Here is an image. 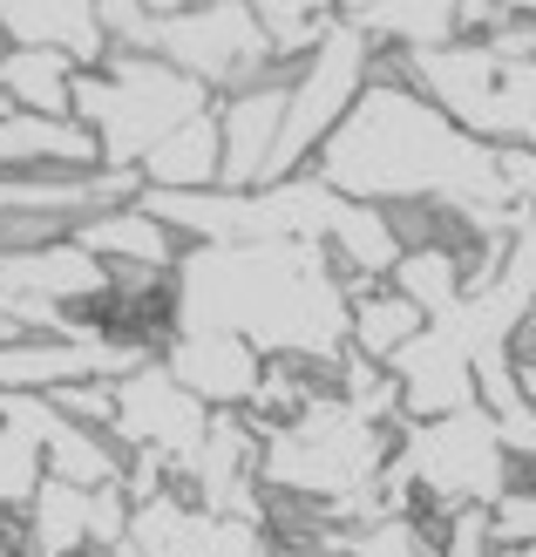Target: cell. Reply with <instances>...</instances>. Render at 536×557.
Returning a JSON list of instances; mask_svg holds the SVG:
<instances>
[{
    "label": "cell",
    "mask_w": 536,
    "mask_h": 557,
    "mask_svg": "<svg viewBox=\"0 0 536 557\" xmlns=\"http://www.w3.org/2000/svg\"><path fill=\"white\" fill-rule=\"evenodd\" d=\"M313 177L326 190H340V198H353V205L435 211L448 225H462L469 245L536 232V211L510 205L496 150L475 144L462 123H448L428 96L408 89V82H366L353 116L333 129V144L320 150Z\"/></svg>",
    "instance_id": "1"
},
{
    "label": "cell",
    "mask_w": 536,
    "mask_h": 557,
    "mask_svg": "<svg viewBox=\"0 0 536 557\" xmlns=\"http://www.w3.org/2000/svg\"><path fill=\"white\" fill-rule=\"evenodd\" d=\"M171 333H238L265 360L340 374L353 354L347 272L326 245H190L171 278Z\"/></svg>",
    "instance_id": "2"
},
{
    "label": "cell",
    "mask_w": 536,
    "mask_h": 557,
    "mask_svg": "<svg viewBox=\"0 0 536 557\" xmlns=\"http://www.w3.org/2000/svg\"><path fill=\"white\" fill-rule=\"evenodd\" d=\"M251 429L265 442V462H259L265 496L306 504L320 523H347V531L387 517L381 476H387L394 449H401V429H381L366 414H353L333 387L292 422H278V429L251 422Z\"/></svg>",
    "instance_id": "3"
},
{
    "label": "cell",
    "mask_w": 536,
    "mask_h": 557,
    "mask_svg": "<svg viewBox=\"0 0 536 557\" xmlns=\"http://www.w3.org/2000/svg\"><path fill=\"white\" fill-rule=\"evenodd\" d=\"M102 27L116 48L157 54L177 75L204 82L217 102L278 75L265 27L245 0H204V8H184V0H102Z\"/></svg>",
    "instance_id": "4"
},
{
    "label": "cell",
    "mask_w": 536,
    "mask_h": 557,
    "mask_svg": "<svg viewBox=\"0 0 536 557\" xmlns=\"http://www.w3.org/2000/svg\"><path fill=\"white\" fill-rule=\"evenodd\" d=\"M523 469L502 442V422L489 408H462V414H441V422L401 429V449L381 476V504L387 517H448L469 504L496 510V496Z\"/></svg>",
    "instance_id": "5"
},
{
    "label": "cell",
    "mask_w": 536,
    "mask_h": 557,
    "mask_svg": "<svg viewBox=\"0 0 536 557\" xmlns=\"http://www.w3.org/2000/svg\"><path fill=\"white\" fill-rule=\"evenodd\" d=\"M374 82H408L448 123L489 150H536V62H510L489 41H456L428 54H374Z\"/></svg>",
    "instance_id": "6"
},
{
    "label": "cell",
    "mask_w": 536,
    "mask_h": 557,
    "mask_svg": "<svg viewBox=\"0 0 536 557\" xmlns=\"http://www.w3.org/2000/svg\"><path fill=\"white\" fill-rule=\"evenodd\" d=\"M217 96L204 82L177 75L157 54H129L116 48L102 69L75 75V123L102 144V171H136L163 136H177L184 123L211 116Z\"/></svg>",
    "instance_id": "7"
},
{
    "label": "cell",
    "mask_w": 536,
    "mask_h": 557,
    "mask_svg": "<svg viewBox=\"0 0 536 557\" xmlns=\"http://www.w3.org/2000/svg\"><path fill=\"white\" fill-rule=\"evenodd\" d=\"M374 82V41L353 35L340 21L333 35L320 41V54L292 75V109H286V136H278V157H272V177L265 184H292L320 163V150L333 144V129L353 116V102L366 96Z\"/></svg>",
    "instance_id": "8"
},
{
    "label": "cell",
    "mask_w": 536,
    "mask_h": 557,
    "mask_svg": "<svg viewBox=\"0 0 536 557\" xmlns=\"http://www.w3.org/2000/svg\"><path fill=\"white\" fill-rule=\"evenodd\" d=\"M204 429H211V408L197 401L163 360H150V368L116 381V435L109 442H116L123 456L157 449V456H171L184 469L197 449H204Z\"/></svg>",
    "instance_id": "9"
},
{
    "label": "cell",
    "mask_w": 536,
    "mask_h": 557,
    "mask_svg": "<svg viewBox=\"0 0 536 557\" xmlns=\"http://www.w3.org/2000/svg\"><path fill=\"white\" fill-rule=\"evenodd\" d=\"M129 496L123 490H75V483H41L27 517L14 523L21 557H102L129 537Z\"/></svg>",
    "instance_id": "10"
},
{
    "label": "cell",
    "mask_w": 536,
    "mask_h": 557,
    "mask_svg": "<svg viewBox=\"0 0 536 557\" xmlns=\"http://www.w3.org/2000/svg\"><path fill=\"white\" fill-rule=\"evenodd\" d=\"M0 422L21 429L27 442L41 449V469L54 483H75V490H123L129 476V456L116 449L109 435L68 422L48 395H0Z\"/></svg>",
    "instance_id": "11"
},
{
    "label": "cell",
    "mask_w": 536,
    "mask_h": 557,
    "mask_svg": "<svg viewBox=\"0 0 536 557\" xmlns=\"http://www.w3.org/2000/svg\"><path fill=\"white\" fill-rule=\"evenodd\" d=\"M129 544L144 557H278L272 523H251V517H211L197 510L184 490L157 496L129 517Z\"/></svg>",
    "instance_id": "12"
},
{
    "label": "cell",
    "mask_w": 536,
    "mask_h": 557,
    "mask_svg": "<svg viewBox=\"0 0 536 557\" xmlns=\"http://www.w3.org/2000/svg\"><path fill=\"white\" fill-rule=\"evenodd\" d=\"M292 75L278 69L259 89H238L217 102V129H224V190H265L278 136H286V109H292Z\"/></svg>",
    "instance_id": "13"
},
{
    "label": "cell",
    "mask_w": 536,
    "mask_h": 557,
    "mask_svg": "<svg viewBox=\"0 0 536 557\" xmlns=\"http://www.w3.org/2000/svg\"><path fill=\"white\" fill-rule=\"evenodd\" d=\"M157 360L204 408H251L259 401V381H265V354L245 347L238 333H171Z\"/></svg>",
    "instance_id": "14"
},
{
    "label": "cell",
    "mask_w": 536,
    "mask_h": 557,
    "mask_svg": "<svg viewBox=\"0 0 536 557\" xmlns=\"http://www.w3.org/2000/svg\"><path fill=\"white\" fill-rule=\"evenodd\" d=\"M0 35H8V48L68 54L82 75L116 54V41L102 27V8H89V0H8L0 8Z\"/></svg>",
    "instance_id": "15"
},
{
    "label": "cell",
    "mask_w": 536,
    "mask_h": 557,
    "mask_svg": "<svg viewBox=\"0 0 536 557\" xmlns=\"http://www.w3.org/2000/svg\"><path fill=\"white\" fill-rule=\"evenodd\" d=\"M340 21L374 54H428L462 41V0H340Z\"/></svg>",
    "instance_id": "16"
},
{
    "label": "cell",
    "mask_w": 536,
    "mask_h": 557,
    "mask_svg": "<svg viewBox=\"0 0 536 557\" xmlns=\"http://www.w3.org/2000/svg\"><path fill=\"white\" fill-rule=\"evenodd\" d=\"M75 245L109 272H177L184 252H190V245L163 225V218H150L144 205H116V211L89 218V225H75Z\"/></svg>",
    "instance_id": "17"
},
{
    "label": "cell",
    "mask_w": 536,
    "mask_h": 557,
    "mask_svg": "<svg viewBox=\"0 0 536 557\" xmlns=\"http://www.w3.org/2000/svg\"><path fill=\"white\" fill-rule=\"evenodd\" d=\"M0 171L14 177H35V171H102V144L75 116L54 123V116H0Z\"/></svg>",
    "instance_id": "18"
},
{
    "label": "cell",
    "mask_w": 536,
    "mask_h": 557,
    "mask_svg": "<svg viewBox=\"0 0 536 557\" xmlns=\"http://www.w3.org/2000/svg\"><path fill=\"white\" fill-rule=\"evenodd\" d=\"M136 177L144 190H224V129H217V109L211 116L184 123L177 136H163V144L136 163Z\"/></svg>",
    "instance_id": "19"
},
{
    "label": "cell",
    "mask_w": 536,
    "mask_h": 557,
    "mask_svg": "<svg viewBox=\"0 0 536 557\" xmlns=\"http://www.w3.org/2000/svg\"><path fill=\"white\" fill-rule=\"evenodd\" d=\"M75 62L68 54H41V48H8V62H0V96L27 116H54L68 123L75 116Z\"/></svg>",
    "instance_id": "20"
},
{
    "label": "cell",
    "mask_w": 536,
    "mask_h": 557,
    "mask_svg": "<svg viewBox=\"0 0 536 557\" xmlns=\"http://www.w3.org/2000/svg\"><path fill=\"white\" fill-rule=\"evenodd\" d=\"M421 333H428V313H421L408 293L374 286V293L353 299V354L374 360V368H394V360H401Z\"/></svg>",
    "instance_id": "21"
},
{
    "label": "cell",
    "mask_w": 536,
    "mask_h": 557,
    "mask_svg": "<svg viewBox=\"0 0 536 557\" xmlns=\"http://www.w3.org/2000/svg\"><path fill=\"white\" fill-rule=\"evenodd\" d=\"M251 14H259L278 69H306L320 54V41L340 27V8H326V0H251Z\"/></svg>",
    "instance_id": "22"
},
{
    "label": "cell",
    "mask_w": 536,
    "mask_h": 557,
    "mask_svg": "<svg viewBox=\"0 0 536 557\" xmlns=\"http://www.w3.org/2000/svg\"><path fill=\"white\" fill-rule=\"evenodd\" d=\"M387 286H394V293H408L428 320H441V313H456V306H462L469 259H462V245H421V252L401 259V272H394Z\"/></svg>",
    "instance_id": "23"
},
{
    "label": "cell",
    "mask_w": 536,
    "mask_h": 557,
    "mask_svg": "<svg viewBox=\"0 0 536 557\" xmlns=\"http://www.w3.org/2000/svg\"><path fill=\"white\" fill-rule=\"evenodd\" d=\"M320 557H441L428 517H374L353 531H313Z\"/></svg>",
    "instance_id": "24"
},
{
    "label": "cell",
    "mask_w": 536,
    "mask_h": 557,
    "mask_svg": "<svg viewBox=\"0 0 536 557\" xmlns=\"http://www.w3.org/2000/svg\"><path fill=\"white\" fill-rule=\"evenodd\" d=\"M41 483H48L41 449H35V442H27L21 429L0 422V531L27 517V504H35V490H41Z\"/></svg>",
    "instance_id": "25"
},
{
    "label": "cell",
    "mask_w": 536,
    "mask_h": 557,
    "mask_svg": "<svg viewBox=\"0 0 536 557\" xmlns=\"http://www.w3.org/2000/svg\"><path fill=\"white\" fill-rule=\"evenodd\" d=\"M428 531H435L441 557H502V544H496V517H489L483 504L448 510V517H428Z\"/></svg>",
    "instance_id": "26"
},
{
    "label": "cell",
    "mask_w": 536,
    "mask_h": 557,
    "mask_svg": "<svg viewBox=\"0 0 536 557\" xmlns=\"http://www.w3.org/2000/svg\"><path fill=\"white\" fill-rule=\"evenodd\" d=\"M68 422L96 429V435H116V381H75V387H54L48 395Z\"/></svg>",
    "instance_id": "27"
},
{
    "label": "cell",
    "mask_w": 536,
    "mask_h": 557,
    "mask_svg": "<svg viewBox=\"0 0 536 557\" xmlns=\"http://www.w3.org/2000/svg\"><path fill=\"white\" fill-rule=\"evenodd\" d=\"M496 544L516 550V544H536V476H516L510 490L496 496Z\"/></svg>",
    "instance_id": "28"
},
{
    "label": "cell",
    "mask_w": 536,
    "mask_h": 557,
    "mask_svg": "<svg viewBox=\"0 0 536 557\" xmlns=\"http://www.w3.org/2000/svg\"><path fill=\"white\" fill-rule=\"evenodd\" d=\"M14 341H35V333H27L21 320H8V313H0V347H14Z\"/></svg>",
    "instance_id": "29"
},
{
    "label": "cell",
    "mask_w": 536,
    "mask_h": 557,
    "mask_svg": "<svg viewBox=\"0 0 536 557\" xmlns=\"http://www.w3.org/2000/svg\"><path fill=\"white\" fill-rule=\"evenodd\" d=\"M516 360H536V320H529V333L516 341Z\"/></svg>",
    "instance_id": "30"
},
{
    "label": "cell",
    "mask_w": 536,
    "mask_h": 557,
    "mask_svg": "<svg viewBox=\"0 0 536 557\" xmlns=\"http://www.w3.org/2000/svg\"><path fill=\"white\" fill-rule=\"evenodd\" d=\"M502 557H536V544H516V550H502Z\"/></svg>",
    "instance_id": "31"
},
{
    "label": "cell",
    "mask_w": 536,
    "mask_h": 557,
    "mask_svg": "<svg viewBox=\"0 0 536 557\" xmlns=\"http://www.w3.org/2000/svg\"><path fill=\"white\" fill-rule=\"evenodd\" d=\"M0 62H8V35H0Z\"/></svg>",
    "instance_id": "32"
}]
</instances>
